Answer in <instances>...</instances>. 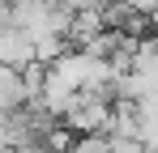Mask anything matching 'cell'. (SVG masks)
Returning a JSON list of instances; mask_svg holds the SVG:
<instances>
[{
	"label": "cell",
	"instance_id": "7a4b0ae2",
	"mask_svg": "<svg viewBox=\"0 0 158 153\" xmlns=\"http://www.w3.org/2000/svg\"><path fill=\"white\" fill-rule=\"evenodd\" d=\"M34 64V43L17 26H4L0 30V68H13V73H26Z\"/></svg>",
	"mask_w": 158,
	"mask_h": 153
},
{
	"label": "cell",
	"instance_id": "6da1fadb",
	"mask_svg": "<svg viewBox=\"0 0 158 153\" xmlns=\"http://www.w3.org/2000/svg\"><path fill=\"white\" fill-rule=\"evenodd\" d=\"M60 124L69 128L73 136H107V124H111V98L103 94H81L64 115Z\"/></svg>",
	"mask_w": 158,
	"mask_h": 153
},
{
	"label": "cell",
	"instance_id": "3957f363",
	"mask_svg": "<svg viewBox=\"0 0 158 153\" xmlns=\"http://www.w3.org/2000/svg\"><path fill=\"white\" fill-rule=\"evenodd\" d=\"M69 153H115V149H111L107 136H73Z\"/></svg>",
	"mask_w": 158,
	"mask_h": 153
}]
</instances>
